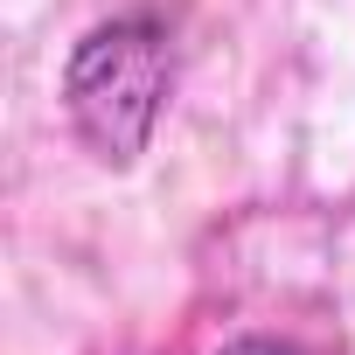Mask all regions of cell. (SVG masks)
Instances as JSON below:
<instances>
[{"instance_id":"obj_1","label":"cell","mask_w":355,"mask_h":355,"mask_svg":"<svg viewBox=\"0 0 355 355\" xmlns=\"http://www.w3.org/2000/svg\"><path fill=\"white\" fill-rule=\"evenodd\" d=\"M167 91H174V35L146 8L98 21L63 63V112L105 167H132L146 153Z\"/></svg>"},{"instance_id":"obj_2","label":"cell","mask_w":355,"mask_h":355,"mask_svg":"<svg viewBox=\"0 0 355 355\" xmlns=\"http://www.w3.org/2000/svg\"><path fill=\"white\" fill-rule=\"evenodd\" d=\"M223 355H306V348H293V341H230Z\"/></svg>"}]
</instances>
